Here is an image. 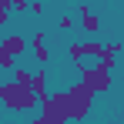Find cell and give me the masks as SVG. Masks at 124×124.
I'll list each match as a JSON object with an SVG mask.
<instances>
[{"label": "cell", "mask_w": 124, "mask_h": 124, "mask_svg": "<svg viewBox=\"0 0 124 124\" xmlns=\"http://www.w3.org/2000/svg\"><path fill=\"white\" fill-rule=\"evenodd\" d=\"M0 104L14 114H30L34 107H40V97L34 94V87H27L20 81H7L0 84Z\"/></svg>", "instance_id": "1"}, {"label": "cell", "mask_w": 124, "mask_h": 124, "mask_svg": "<svg viewBox=\"0 0 124 124\" xmlns=\"http://www.w3.org/2000/svg\"><path fill=\"white\" fill-rule=\"evenodd\" d=\"M91 107H94V91L84 81L70 84V87H67V117H70V121H84V117L91 114Z\"/></svg>", "instance_id": "2"}, {"label": "cell", "mask_w": 124, "mask_h": 124, "mask_svg": "<svg viewBox=\"0 0 124 124\" xmlns=\"http://www.w3.org/2000/svg\"><path fill=\"white\" fill-rule=\"evenodd\" d=\"M64 121H70V117H67V91L47 94L40 101V117H37V124H64Z\"/></svg>", "instance_id": "3"}, {"label": "cell", "mask_w": 124, "mask_h": 124, "mask_svg": "<svg viewBox=\"0 0 124 124\" xmlns=\"http://www.w3.org/2000/svg\"><path fill=\"white\" fill-rule=\"evenodd\" d=\"M77 70H81V81L87 84L94 94H107V91H111V84H114L111 70H107L101 61H97V64H91V67H87L84 61H77Z\"/></svg>", "instance_id": "4"}, {"label": "cell", "mask_w": 124, "mask_h": 124, "mask_svg": "<svg viewBox=\"0 0 124 124\" xmlns=\"http://www.w3.org/2000/svg\"><path fill=\"white\" fill-rule=\"evenodd\" d=\"M30 50H34V57H37V64H44V67L50 64V47L44 44V34H40V30H37V34L30 37Z\"/></svg>", "instance_id": "5"}, {"label": "cell", "mask_w": 124, "mask_h": 124, "mask_svg": "<svg viewBox=\"0 0 124 124\" xmlns=\"http://www.w3.org/2000/svg\"><path fill=\"white\" fill-rule=\"evenodd\" d=\"M81 27L87 30V34H97V30H101V17H94L87 3H81Z\"/></svg>", "instance_id": "6"}, {"label": "cell", "mask_w": 124, "mask_h": 124, "mask_svg": "<svg viewBox=\"0 0 124 124\" xmlns=\"http://www.w3.org/2000/svg\"><path fill=\"white\" fill-rule=\"evenodd\" d=\"M0 47H7V50H10V54H17V57L27 50V44H23V37H20V34H7V37L0 40Z\"/></svg>", "instance_id": "7"}, {"label": "cell", "mask_w": 124, "mask_h": 124, "mask_svg": "<svg viewBox=\"0 0 124 124\" xmlns=\"http://www.w3.org/2000/svg\"><path fill=\"white\" fill-rule=\"evenodd\" d=\"M30 87H34V94L44 101V97L50 94V91H47V70H34V84H30Z\"/></svg>", "instance_id": "8"}, {"label": "cell", "mask_w": 124, "mask_h": 124, "mask_svg": "<svg viewBox=\"0 0 124 124\" xmlns=\"http://www.w3.org/2000/svg\"><path fill=\"white\" fill-rule=\"evenodd\" d=\"M17 67V54H10L7 47H0V70H14Z\"/></svg>", "instance_id": "9"}, {"label": "cell", "mask_w": 124, "mask_h": 124, "mask_svg": "<svg viewBox=\"0 0 124 124\" xmlns=\"http://www.w3.org/2000/svg\"><path fill=\"white\" fill-rule=\"evenodd\" d=\"M104 50H107V44H94V40H87V44H84V57H94V61H97Z\"/></svg>", "instance_id": "10"}, {"label": "cell", "mask_w": 124, "mask_h": 124, "mask_svg": "<svg viewBox=\"0 0 124 124\" xmlns=\"http://www.w3.org/2000/svg\"><path fill=\"white\" fill-rule=\"evenodd\" d=\"M67 57H70L74 64L84 61V44H70V47H67Z\"/></svg>", "instance_id": "11"}, {"label": "cell", "mask_w": 124, "mask_h": 124, "mask_svg": "<svg viewBox=\"0 0 124 124\" xmlns=\"http://www.w3.org/2000/svg\"><path fill=\"white\" fill-rule=\"evenodd\" d=\"M14 81H20V84L30 87V84H34V74H30V70H14Z\"/></svg>", "instance_id": "12"}, {"label": "cell", "mask_w": 124, "mask_h": 124, "mask_svg": "<svg viewBox=\"0 0 124 124\" xmlns=\"http://www.w3.org/2000/svg\"><path fill=\"white\" fill-rule=\"evenodd\" d=\"M10 10H14V14H23V10H30V0H14V3H10Z\"/></svg>", "instance_id": "13"}, {"label": "cell", "mask_w": 124, "mask_h": 124, "mask_svg": "<svg viewBox=\"0 0 124 124\" xmlns=\"http://www.w3.org/2000/svg\"><path fill=\"white\" fill-rule=\"evenodd\" d=\"M30 14H37V17L44 14V3H40V0H30Z\"/></svg>", "instance_id": "14"}, {"label": "cell", "mask_w": 124, "mask_h": 124, "mask_svg": "<svg viewBox=\"0 0 124 124\" xmlns=\"http://www.w3.org/2000/svg\"><path fill=\"white\" fill-rule=\"evenodd\" d=\"M107 50H114V54H121V50H124V37H121V40H114V44H107Z\"/></svg>", "instance_id": "15"}, {"label": "cell", "mask_w": 124, "mask_h": 124, "mask_svg": "<svg viewBox=\"0 0 124 124\" xmlns=\"http://www.w3.org/2000/svg\"><path fill=\"white\" fill-rule=\"evenodd\" d=\"M74 27V17H61V30H70Z\"/></svg>", "instance_id": "16"}, {"label": "cell", "mask_w": 124, "mask_h": 124, "mask_svg": "<svg viewBox=\"0 0 124 124\" xmlns=\"http://www.w3.org/2000/svg\"><path fill=\"white\" fill-rule=\"evenodd\" d=\"M7 20H10V10H7V7H0V27H3Z\"/></svg>", "instance_id": "17"}, {"label": "cell", "mask_w": 124, "mask_h": 124, "mask_svg": "<svg viewBox=\"0 0 124 124\" xmlns=\"http://www.w3.org/2000/svg\"><path fill=\"white\" fill-rule=\"evenodd\" d=\"M10 3H14V0H0V7H7V10H10ZM10 14H14V10H10Z\"/></svg>", "instance_id": "18"}, {"label": "cell", "mask_w": 124, "mask_h": 124, "mask_svg": "<svg viewBox=\"0 0 124 124\" xmlns=\"http://www.w3.org/2000/svg\"><path fill=\"white\" fill-rule=\"evenodd\" d=\"M121 37H124V23H121Z\"/></svg>", "instance_id": "19"}]
</instances>
